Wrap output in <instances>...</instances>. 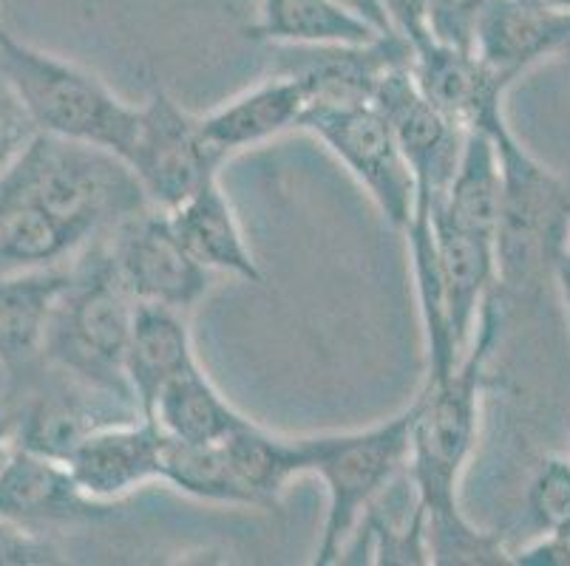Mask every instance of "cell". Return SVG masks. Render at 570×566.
<instances>
[{
    "label": "cell",
    "instance_id": "1",
    "mask_svg": "<svg viewBox=\"0 0 570 566\" xmlns=\"http://www.w3.org/2000/svg\"><path fill=\"white\" fill-rule=\"evenodd\" d=\"M502 331L500 287L483 304L465 355L440 380H426L414 397L406 476L429 518V555L443 566L511 564L500 536L469 522L458 502L460 476L480 430L485 366Z\"/></svg>",
    "mask_w": 570,
    "mask_h": 566
},
{
    "label": "cell",
    "instance_id": "2",
    "mask_svg": "<svg viewBox=\"0 0 570 566\" xmlns=\"http://www.w3.org/2000/svg\"><path fill=\"white\" fill-rule=\"evenodd\" d=\"M134 309L137 300L122 287L106 238H95L71 258L69 284L46 331L43 363L86 386L137 405L126 380Z\"/></svg>",
    "mask_w": 570,
    "mask_h": 566
},
{
    "label": "cell",
    "instance_id": "3",
    "mask_svg": "<svg viewBox=\"0 0 570 566\" xmlns=\"http://www.w3.org/2000/svg\"><path fill=\"white\" fill-rule=\"evenodd\" d=\"M0 193L43 207L88 244L151 207L119 156L46 133L0 173Z\"/></svg>",
    "mask_w": 570,
    "mask_h": 566
},
{
    "label": "cell",
    "instance_id": "4",
    "mask_svg": "<svg viewBox=\"0 0 570 566\" xmlns=\"http://www.w3.org/2000/svg\"><path fill=\"white\" fill-rule=\"evenodd\" d=\"M0 75L14 88L38 133L102 148L126 162L139 106L119 100L100 77L12 38L3 26Z\"/></svg>",
    "mask_w": 570,
    "mask_h": 566
},
{
    "label": "cell",
    "instance_id": "5",
    "mask_svg": "<svg viewBox=\"0 0 570 566\" xmlns=\"http://www.w3.org/2000/svg\"><path fill=\"white\" fill-rule=\"evenodd\" d=\"M491 137L502 165L500 221L494 232L497 287L500 292L522 295L542 275L553 272V261L568 247L570 193L522 148L508 119L497 125Z\"/></svg>",
    "mask_w": 570,
    "mask_h": 566
},
{
    "label": "cell",
    "instance_id": "6",
    "mask_svg": "<svg viewBox=\"0 0 570 566\" xmlns=\"http://www.w3.org/2000/svg\"><path fill=\"white\" fill-rule=\"evenodd\" d=\"M412 419L414 399L395 417L370 428L315 434L309 474L318 476L326 487V516L315 547V566L341 564L366 507L406 474Z\"/></svg>",
    "mask_w": 570,
    "mask_h": 566
},
{
    "label": "cell",
    "instance_id": "7",
    "mask_svg": "<svg viewBox=\"0 0 570 566\" xmlns=\"http://www.w3.org/2000/svg\"><path fill=\"white\" fill-rule=\"evenodd\" d=\"M298 128L313 133L355 176L389 225L406 230L414 210V176L395 133L372 102H313Z\"/></svg>",
    "mask_w": 570,
    "mask_h": 566
},
{
    "label": "cell",
    "instance_id": "8",
    "mask_svg": "<svg viewBox=\"0 0 570 566\" xmlns=\"http://www.w3.org/2000/svg\"><path fill=\"white\" fill-rule=\"evenodd\" d=\"M126 165L142 187L145 201L168 212L216 179L222 159L202 139L199 117L185 111L168 88L154 82L139 106Z\"/></svg>",
    "mask_w": 570,
    "mask_h": 566
},
{
    "label": "cell",
    "instance_id": "9",
    "mask_svg": "<svg viewBox=\"0 0 570 566\" xmlns=\"http://www.w3.org/2000/svg\"><path fill=\"white\" fill-rule=\"evenodd\" d=\"M102 238L122 287L137 304L188 311L205 298L210 272L194 261L165 210L145 207L131 212Z\"/></svg>",
    "mask_w": 570,
    "mask_h": 566
},
{
    "label": "cell",
    "instance_id": "10",
    "mask_svg": "<svg viewBox=\"0 0 570 566\" xmlns=\"http://www.w3.org/2000/svg\"><path fill=\"white\" fill-rule=\"evenodd\" d=\"M412 62V43L401 34H381L370 43L276 46V75L302 82L313 102H372L383 77Z\"/></svg>",
    "mask_w": 570,
    "mask_h": 566
},
{
    "label": "cell",
    "instance_id": "11",
    "mask_svg": "<svg viewBox=\"0 0 570 566\" xmlns=\"http://www.w3.org/2000/svg\"><path fill=\"white\" fill-rule=\"evenodd\" d=\"M51 374H55L51 386L35 391L29 403L14 411L18 414V436H14L18 448L66 461L75 454L77 445L102 425L142 417L137 405L117 394L86 386L57 368H51Z\"/></svg>",
    "mask_w": 570,
    "mask_h": 566
},
{
    "label": "cell",
    "instance_id": "12",
    "mask_svg": "<svg viewBox=\"0 0 570 566\" xmlns=\"http://www.w3.org/2000/svg\"><path fill=\"white\" fill-rule=\"evenodd\" d=\"M412 69L420 93L463 133H491L505 122V93L511 80L491 71L474 51L452 49L432 38L412 43Z\"/></svg>",
    "mask_w": 570,
    "mask_h": 566
},
{
    "label": "cell",
    "instance_id": "13",
    "mask_svg": "<svg viewBox=\"0 0 570 566\" xmlns=\"http://www.w3.org/2000/svg\"><path fill=\"white\" fill-rule=\"evenodd\" d=\"M163 443L165 436L148 417L122 419L88 434L66 459V467L88 498L114 507L159 481Z\"/></svg>",
    "mask_w": 570,
    "mask_h": 566
},
{
    "label": "cell",
    "instance_id": "14",
    "mask_svg": "<svg viewBox=\"0 0 570 566\" xmlns=\"http://www.w3.org/2000/svg\"><path fill=\"white\" fill-rule=\"evenodd\" d=\"M114 507L88 498L66 461L14 445L0 467V518L43 529L46 524H95L111 518Z\"/></svg>",
    "mask_w": 570,
    "mask_h": 566
},
{
    "label": "cell",
    "instance_id": "15",
    "mask_svg": "<svg viewBox=\"0 0 570 566\" xmlns=\"http://www.w3.org/2000/svg\"><path fill=\"white\" fill-rule=\"evenodd\" d=\"M564 46H570V12L537 9L520 0H485L471 51L491 71L514 82Z\"/></svg>",
    "mask_w": 570,
    "mask_h": 566
},
{
    "label": "cell",
    "instance_id": "16",
    "mask_svg": "<svg viewBox=\"0 0 570 566\" xmlns=\"http://www.w3.org/2000/svg\"><path fill=\"white\" fill-rule=\"evenodd\" d=\"M307 93L302 82L287 75H273L247 88L225 106L199 117L202 139L222 162L227 156L269 142L302 125Z\"/></svg>",
    "mask_w": 570,
    "mask_h": 566
},
{
    "label": "cell",
    "instance_id": "17",
    "mask_svg": "<svg viewBox=\"0 0 570 566\" xmlns=\"http://www.w3.org/2000/svg\"><path fill=\"white\" fill-rule=\"evenodd\" d=\"M69 284V264L0 275V366L29 377L43 363L46 331Z\"/></svg>",
    "mask_w": 570,
    "mask_h": 566
},
{
    "label": "cell",
    "instance_id": "18",
    "mask_svg": "<svg viewBox=\"0 0 570 566\" xmlns=\"http://www.w3.org/2000/svg\"><path fill=\"white\" fill-rule=\"evenodd\" d=\"M432 225L445 318H449V329H452L454 349L463 357L471 340H474L483 304L497 289L494 241L474 236L469 230H460V227L449 225L445 218L434 216V212Z\"/></svg>",
    "mask_w": 570,
    "mask_h": 566
},
{
    "label": "cell",
    "instance_id": "19",
    "mask_svg": "<svg viewBox=\"0 0 570 566\" xmlns=\"http://www.w3.org/2000/svg\"><path fill=\"white\" fill-rule=\"evenodd\" d=\"M168 218L179 241L207 272H225L247 284H262L264 272L247 247V238L230 199L222 190L219 176L202 185L183 205L168 210Z\"/></svg>",
    "mask_w": 570,
    "mask_h": 566
},
{
    "label": "cell",
    "instance_id": "20",
    "mask_svg": "<svg viewBox=\"0 0 570 566\" xmlns=\"http://www.w3.org/2000/svg\"><path fill=\"white\" fill-rule=\"evenodd\" d=\"M194 337L185 311L159 304H137L126 349V380L142 417L165 386L196 366Z\"/></svg>",
    "mask_w": 570,
    "mask_h": 566
},
{
    "label": "cell",
    "instance_id": "21",
    "mask_svg": "<svg viewBox=\"0 0 570 566\" xmlns=\"http://www.w3.org/2000/svg\"><path fill=\"white\" fill-rule=\"evenodd\" d=\"M145 417L157 425L165 439L196 445L225 443L227 436H233L238 428H245L250 423L214 386V380L202 371L199 363L179 374V377H174L159 391L151 411Z\"/></svg>",
    "mask_w": 570,
    "mask_h": 566
},
{
    "label": "cell",
    "instance_id": "22",
    "mask_svg": "<svg viewBox=\"0 0 570 566\" xmlns=\"http://www.w3.org/2000/svg\"><path fill=\"white\" fill-rule=\"evenodd\" d=\"M502 201L500 150L491 133L469 131L443 196L432 205L449 225L494 241Z\"/></svg>",
    "mask_w": 570,
    "mask_h": 566
},
{
    "label": "cell",
    "instance_id": "23",
    "mask_svg": "<svg viewBox=\"0 0 570 566\" xmlns=\"http://www.w3.org/2000/svg\"><path fill=\"white\" fill-rule=\"evenodd\" d=\"M225 450L238 479L258 507H276L298 476H307L315 456V434L282 436L250 419L225 439Z\"/></svg>",
    "mask_w": 570,
    "mask_h": 566
},
{
    "label": "cell",
    "instance_id": "24",
    "mask_svg": "<svg viewBox=\"0 0 570 566\" xmlns=\"http://www.w3.org/2000/svg\"><path fill=\"white\" fill-rule=\"evenodd\" d=\"M383 31L341 0H258V20L247 38L273 46L370 43Z\"/></svg>",
    "mask_w": 570,
    "mask_h": 566
},
{
    "label": "cell",
    "instance_id": "25",
    "mask_svg": "<svg viewBox=\"0 0 570 566\" xmlns=\"http://www.w3.org/2000/svg\"><path fill=\"white\" fill-rule=\"evenodd\" d=\"M159 481L174 487L183 496L210 502V505L258 507L253 493L242 485L225 443H163V465Z\"/></svg>",
    "mask_w": 570,
    "mask_h": 566
},
{
    "label": "cell",
    "instance_id": "26",
    "mask_svg": "<svg viewBox=\"0 0 570 566\" xmlns=\"http://www.w3.org/2000/svg\"><path fill=\"white\" fill-rule=\"evenodd\" d=\"M528 516L542 533L570 524V456H548L528 485Z\"/></svg>",
    "mask_w": 570,
    "mask_h": 566
},
{
    "label": "cell",
    "instance_id": "27",
    "mask_svg": "<svg viewBox=\"0 0 570 566\" xmlns=\"http://www.w3.org/2000/svg\"><path fill=\"white\" fill-rule=\"evenodd\" d=\"M485 0H426V38L471 51Z\"/></svg>",
    "mask_w": 570,
    "mask_h": 566
},
{
    "label": "cell",
    "instance_id": "28",
    "mask_svg": "<svg viewBox=\"0 0 570 566\" xmlns=\"http://www.w3.org/2000/svg\"><path fill=\"white\" fill-rule=\"evenodd\" d=\"M63 553L40 529L0 518V566H51L63 564Z\"/></svg>",
    "mask_w": 570,
    "mask_h": 566
},
{
    "label": "cell",
    "instance_id": "29",
    "mask_svg": "<svg viewBox=\"0 0 570 566\" xmlns=\"http://www.w3.org/2000/svg\"><path fill=\"white\" fill-rule=\"evenodd\" d=\"M35 137H38V128L29 119L7 77L0 75V173L29 148Z\"/></svg>",
    "mask_w": 570,
    "mask_h": 566
},
{
    "label": "cell",
    "instance_id": "30",
    "mask_svg": "<svg viewBox=\"0 0 570 566\" xmlns=\"http://www.w3.org/2000/svg\"><path fill=\"white\" fill-rule=\"evenodd\" d=\"M511 564L520 566H570V524L557 533H542L531 547L511 553Z\"/></svg>",
    "mask_w": 570,
    "mask_h": 566
},
{
    "label": "cell",
    "instance_id": "31",
    "mask_svg": "<svg viewBox=\"0 0 570 566\" xmlns=\"http://www.w3.org/2000/svg\"><path fill=\"white\" fill-rule=\"evenodd\" d=\"M389 26L409 43L426 38V0H381Z\"/></svg>",
    "mask_w": 570,
    "mask_h": 566
},
{
    "label": "cell",
    "instance_id": "32",
    "mask_svg": "<svg viewBox=\"0 0 570 566\" xmlns=\"http://www.w3.org/2000/svg\"><path fill=\"white\" fill-rule=\"evenodd\" d=\"M344 7H350L352 12L361 14V18L366 20V23L375 26L377 31H383V34H392V26H389V18L386 12H383L381 0H341Z\"/></svg>",
    "mask_w": 570,
    "mask_h": 566
},
{
    "label": "cell",
    "instance_id": "33",
    "mask_svg": "<svg viewBox=\"0 0 570 566\" xmlns=\"http://www.w3.org/2000/svg\"><path fill=\"white\" fill-rule=\"evenodd\" d=\"M553 280H557L559 295H562V306H564V315H568V324H570V247H564L562 252L557 256L553 261Z\"/></svg>",
    "mask_w": 570,
    "mask_h": 566
},
{
    "label": "cell",
    "instance_id": "34",
    "mask_svg": "<svg viewBox=\"0 0 570 566\" xmlns=\"http://www.w3.org/2000/svg\"><path fill=\"white\" fill-rule=\"evenodd\" d=\"M14 436H18V414L3 411L0 414V467L7 465V459L12 456Z\"/></svg>",
    "mask_w": 570,
    "mask_h": 566
},
{
    "label": "cell",
    "instance_id": "35",
    "mask_svg": "<svg viewBox=\"0 0 570 566\" xmlns=\"http://www.w3.org/2000/svg\"><path fill=\"white\" fill-rule=\"evenodd\" d=\"M520 3H528V7H537V9H559V12H570V0H520Z\"/></svg>",
    "mask_w": 570,
    "mask_h": 566
},
{
    "label": "cell",
    "instance_id": "36",
    "mask_svg": "<svg viewBox=\"0 0 570 566\" xmlns=\"http://www.w3.org/2000/svg\"><path fill=\"white\" fill-rule=\"evenodd\" d=\"M568 247H570V230H568Z\"/></svg>",
    "mask_w": 570,
    "mask_h": 566
}]
</instances>
